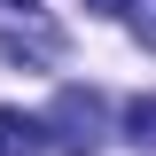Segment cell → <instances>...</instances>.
<instances>
[{"label":"cell","instance_id":"6da1fadb","mask_svg":"<svg viewBox=\"0 0 156 156\" xmlns=\"http://www.w3.org/2000/svg\"><path fill=\"white\" fill-rule=\"evenodd\" d=\"M47 125H55V140H62L70 156H94V148H101V101L78 94V86L55 94V117H47Z\"/></svg>","mask_w":156,"mask_h":156},{"label":"cell","instance_id":"7a4b0ae2","mask_svg":"<svg viewBox=\"0 0 156 156\" xmlns=\"http://www.w3.org/2000/svg\"><path fill=\"white\" fill-rule=\"evenodd\" d=\"M47 125H39V117H23V109H0V156H39L47 148Z\"/></svg>","mask_w":156,"mask_h":156},{"label":"cell","instance_id":"3957f363","mask_svg":"<svg viewBox=\"0 0 156 156\" xmlns=\"http://www.w3.org/2000/svg\"><path fill=\"white\" fill-rule=\"evenodd\" d=\"M0 62H55V31H0Z\"/></svg>","mask_w":156,"mask_h":156},{"label":"cell","instance_id":"277c9868","mask_svg":"<svg viewBox=\"0 0 156 156\" xmlns=\"http://www.w3.org/2000/svg\"><path fill=\"white\" fill-rule=\"evenodd\" d=\"M125 133H133V148L156 156V94H133V101H125Z\"/></svg>","mask_w":156,"mask_h":156},{"label":"cell","instance_id":"5b68a950","mask_svg":"<svg viewBox=\"0 0 156 156\" xmlns=\"http://www.w3.org/2000/svg\"><path fill=\"white\" fill-rule=\"evenodd\" d=\"M133 39L156 47V0H133Z\"/></svg>","mask_w":156,"mask_h":156},{"label":"cell","instance_id":"8992f818","mask_svg":"<svg viewBox=\"0 0 156 156\" xmlns=\"http://www.w3.org/2000/svg\"><path fill=\"white\" fill-rule=\"evenodd\" d=\"M94 16H133V0H86Z\"/></svg>","mask_w":156,"mask_h":156},{"label":"cell","instance_id":"52a82bcc","mask_svg":"<svg viewBox=\"0 0 156 156\" xmlns=\"http://www.w3.org/2000/svg\"><path fill=\"white\" fill-rule=\"evenodd\" d=\"M0 8H23V16H31V8H39V0H0Z\"/></svg>","mask_w":156,"mask_h":156}]
</instances>
